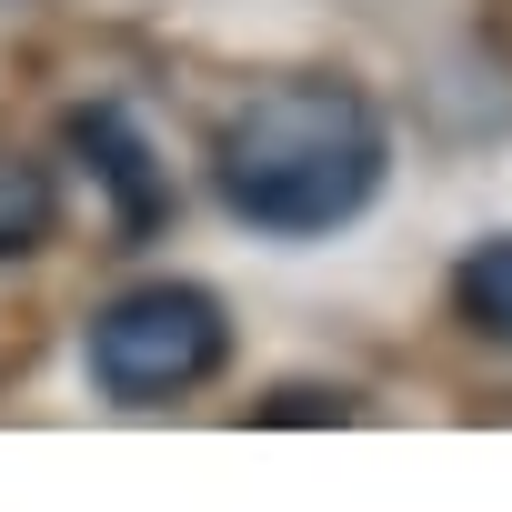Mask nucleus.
<instances>
[{
  "label": "nucleus",
  "instance_id": "obj_1",
  "mask_svg": "<svg viewBox=\"0 0 512 512\" xmlns=\"http://www.w3.org/2000/svg\"><path fill=\"white\" fill-rule=\"evenodd\" d=\"M382 171H392V131H382L372 91H352V81H272L211 141L221 211L272 241H322V231L362 221Z\"/></svg>",
  "mask_w": 512,
  "mask_h": 512
},
{
  "label": "nucleus",
  "instance_id": "obj_2",
  "mask_svg": "<svg viewBox=\"0 0 512 512\" xmlns=\"http://www.w3.org/2000/svg\"><path fill=\"white\" fill-rule=\"evenodd\" d=\"M231 362V322L201 282H141L91 322V382L121 412H161Z\"/></svg>",
  "mask_w": 512,
  "mask_h": 512
},
{
  "label": "nucleus",
  "instance_id": "obj_3",
  "mask_svg": "<svg viewBox=\"0 0 512 512\" xmlns=\"http://www.w3.org/2000/svg\"><path fill=\"white\" fill-rule=\"evenodd\" d=\"M71 151H81V161H91V181L111 191V231H121V241H151V231L171 221V171H161V151L131 131V111H121V101L71 111Z\"/></svg>",
  "mask_w": 512,
  "mask_h": 512
},
{
  "label": "nucleus",
  "instance_id": "obj_4",
  "mask_svg": "<svg viewBox=\"0 0 512 512\" xmlns=\"http://www.w3.org/2000/svg\"><path fill=\"white\" fill-rule=\"evenodd\" d=\"M452 312L482 332V342H512V231L472 241L462 272H452Z\"/></svg>",
  "mask_w": 512,
  "mask_h": 512
},
{
  "label": "nucleus",
  "instance_id": "obj_5",
  "mask_svg": "<svg viewBox=\"0 0 512 512\" xmlns=\"http://www.w3.org/2000/svg\"><path fill=\"white\" fill-rule=\"evenodd\" d=\"M51 221H61L51 171H41V161H21V151H0V262L41 251V241H51Z\"/></svg>",
  "mask_w": 512,
  "mask_h": 512
}]
</instances>
